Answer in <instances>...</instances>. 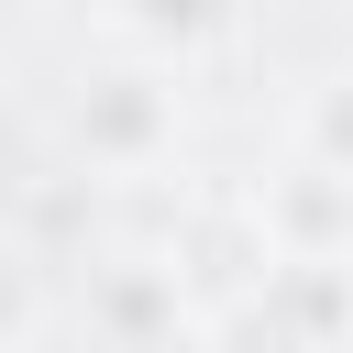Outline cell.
Listing matches in <instances>:
<instances>
[{
	"mask_svg": "<svg viewBox=\"0 0 353 353\" xmlns=\"http://www.w3.org/2000/svg\"><path fill=\"white\" fill-rule=\"evenodd\" d=\"M0 44H11V0H0Z\"/></svg>",
	"mask_w": 353,
	"mask_h": 353,
	"instance_id": "5",
	"label": "cell"
},
{
	"mask_svg": "<svg viewBox=\"0 0 353 353\" xmlns=\"http://www.w3.org/2000/svg\"><path fill=\"white\" fill-rule=\"evenodd\" d=\"M99 320H110V342H132V353H143V342H176V265H132V254H121V265L99 276Z\"/></svg>",
	"mask_w": 353,
	"mask_h": 353,
	"instance_id": "3",
	"label": "cell"
},
{
	"mask_svg": "<svg viewBox=\"0 0 353 353\" xmlns=\"http://www.w3.org/2000/svg\"><path fill=\"white\" fill-rule=\"evenodd\" d=\"M243 22V0H110V33H121V55H143V66H199L221 33Z\"/></svg>",
	"mask_w": 353,
	"mask_h": 353,
	"instance_id": "2",
	"label": "cell"
},
{
	"mask_svg": "<svg viewBox=\"0 0 353 353\" xmlns=\"http://www.w3.org/2000/svg\"><path fill=\"white\" fill-rule=\"evenodd\" d=\"M22 331H33V265H22L11 243H0V353H11Z\"/></svg>",
	"mask_w": 353,
	"mask_h": 353,
	"instance_id": "4",
	"label": "cell"
},
{
	"mask_svg": "<svg viewBox=\"0 0 353 353\" xmlns=\"http://www.w3.org/2000/svg\"><path fill=\"white\" fill-rule=\"evenodd\" d=\"M66 132H77V154L99 176H154L176 154V77L143 66V55H121V66H99L66 99Z\"/></svg>",
	"mask_w": 353,
	"mask_h": 353,
	"instance_id": "1",
	"label": "cell"
}]
</instances>
